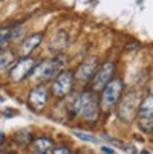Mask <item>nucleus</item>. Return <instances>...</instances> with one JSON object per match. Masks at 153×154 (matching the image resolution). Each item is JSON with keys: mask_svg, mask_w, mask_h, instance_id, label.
Returning <instances> with one entry per match:
<instances>
[{"mask_svg": "<svg viewBox=\"0 0 153 154\" xmlns=\"http://www.w3.org/2000/svg\"><path fill=\"white\" fill-rule=\"evenodd\" d=\"M64 66H66V61H64L63 57L49 58V60L41 61L40 64H35V67L32 69L29 76H32L38 81H49V79L57 78L61 73Z\"/></svg>", "mask_w": 153, "mask_h": 154, "instance_id": "1", "label": "nucleus"}, {"mask_svg": "<svg viewBox=\"0 0 153 154\" xmlns=\"http://www.w3.org/2000/svg\"><path fill=\"white\" fill-rule=\"evenodd\" d=\"M101 92H103V95H101V101H100V108L103 112H110L121 99V95L124 92V81L121 78H115Z\"/></svg>", "mask_w": 153, "mask_h": 154, "instance_id": "2", "label": "nucleus"}, {"mask_svg": "<svg viewBox=\"0 0 153 154\" xmlns=\"http://www.w3.org/2000/svg\"><path fill=\"white\" fill-rule=\"evenodd\" d=\"M75 113H78L81 118L87 121H94L98 116V102L92 92H83L77 99L74 105Z\"/></svg>", "mask_w": 153, "mask_h": 154, "instance_id": "3", "label": "nucleus"}, {"mask_svg": "<svg viewBox=\"0 0 153 154\" xmlns=\"http://www.w3.org/2000/svg\"><path fill=\"white\" fill-rule=\"evenodd\" d=\"M138 125L141 128L142 133L151 134V128H153V99L151 95L144 98V101L138 107Z\"/></svg>", "mask_w": 153, "mask_h": 154, "instance_id": "4", "label": "nucleus"}, {"mask_svg": "<svg viewBox=\"0 0 153 154\" xmlns=\"http://www.w3.org/2000/svg\"><path fill=\"white\" fill-rule=\"evenodd\" d=\"M118 104H120V107H118V115H120V118H121L124 122H132V121L136 118L138 107H139V99H138L136 92L127 93Z\"/></svg>", "mask_w": 153, "mask_h": 154, "instance_id": "5", "label": "nucleus"}, {"mask_svg": "<svg viewBox=\"0 0 153 154\" xmlns=\"http://www.w3.org/2000/svg\"><path fill=\"white\" fill-rule=\"evenodd\" d=\"M113 75H115V64L112 61H106L103 63L100 67L97 69L94 78H92V87L94 90L100 92L103 90L104 87L113 79Z\"/></svg>", "mask_w": 153, "mask_h": 154, "instance_id": "6", "label": "nucleus"}, {"mask_svg": "<svg viewBox=\"0 0 153 154\" xmlns=\"http://www.w3.org/2000/svg\"><path fill=\"white\" fill-rule=\"evenodd\" d=\"M35 67V60H32L31 57H21L20 60H17L14 63V66L9 70V78L15 82L23 81L25 78H28L32 72V69Z\"/></svg>", "mask_w": 153, "mask_h": 154, "instance_id": "7", "label": "nucleus"}, {"mask_svg": "<svg viewBox=\"0 0 153 154\" xmlns=\"http://www.w3.org/2000/svg\"><path fill=\"white\" fill-rule=\"evenodd\" d=\"M72 82H74V75H72V72L64 70V72H61V73L55 78L51 90H52V93H54L57 98H64V96H66V95L72 90Z\"/></svg>", "mask_w": 153, "mask_h": 154, "instance_id": "8", "label": "nucleus"}, {"mask_svg": "<svg viewBox=\"0 0 153 154\" xmlns=\"http://www.w3.org/2000/svg\"><path fill=\"white\" fill-rule=\"evenodd\" d=\"M48 98H49V90L45 85H38V87H35V89H32L29 96H28L31 107L34 110H37V112H40V110H43L46 107Z\"/></svg>", "mask_w": 153, "mask_h": 154, "instance_id": "9", "label": "nucleus"}, {"mask_svg": "<svg viewBox=\"0 0 153 154\" xmlns=\"http://www.w3.org/2000/svg\"><path fill=\"white\" fill-rule=\"evenodd\" d=\"M43 40V35L41 34H32L29 37H26L23 41H21V45H20V55L21 57H29L38 46H40V43Z\"/></svg>", "mask_w": 153, "mask_h": 154, "instance_id": "10", "label": "nucleus"}, {"mask_svg": "<svg viewBox=\"0 0 153 154\" xmlns=\"http://www.w3.org/2000/svg\"><path fill=\"white\" fill-rule=\"evenodd\" d=\"M98 69V66H97V61L95 60H89V61H84L80 67L77 69L75 72V78L78 81H89L94 78L95 72Z\"/></svg>", "mask_w": 153, "mask_h": 154, "instance_id": "11", "label": "nucleus"}, {"mask_svg": "<svg viewBox=\"0 0 153 154\" xmlns=\"http://www.w3.org/2000/svg\"><path fill=\"white\" fill-rule=\"evenodd\" d=\"M34 148L37 152H49L54 148V142L51 137H37L34 140Z\"/></svg>", "mask_w": 153, "mask_h": 154, "instance_id": "12", "label": "nucleus"}, {"mask_svg": "<svg viewBox=\"0 0 153 154\" xmlns=\"http://www.w3.org/2000/svg\"><path fill=\"white\" fill-rule=\"evenodd\" d=\"M12 63H15V54L12 51L0 52V72L6 70L8 67H11Z\"/></svg>", "mask_w": 153, "mask_h": 154, "instance_id": "13", "label": "nucleus"}, {"mask_svg": "<svg viewBox=\"0 0 153 154\" xmlns=\"http://www.w3.org/2000/svg\"><path fill=\"white\" fill-rule=\"evenodd\" d=\"M72 134L77 136V137L81 139V140L91 142V143H98V142H100L95 136H92V134H89V133H84V131H80V130H72Z\"/></svg>", "mask_w": 153, "mask_h": 154, "instance_id": "14", "label": "nucleus"}, {"mask_svg": "<svg viewBox=\"0 0 153 154\" xmlns=\"http://www.w3.org/2000/svg\"><path fill=\"white\" fill-rule=\"evenodd\" d=\"M52 154H71V149L64 145H58V146H54L52 149Z\"/></svg>", "mask_w": 153, "mask_h": 154, "instance_id": "15", "label": "nucleus"}, {"mask_svg": "<svg viewBox=\"0 0 153 154\" xmlns=\"http://www.w3.org/2000/svg\"><path fill=\"white\" fill-rule=\"evenodd\" d=\"M3 140H5V134L2 133V131H0V143H2Z\"/></svg>", "mask_w": 153, "mask_h": 154, "instance_id": "16", "label": "nucleus"}, {"mask_svg": "<svg viewBox=\"0 0 153 154\" xmlns=\"http://www.w3.org/2000/svg\"><path fill=\"white\" fill-rule=\"evenodd\" d=\"M141 154H151V152H150V151H147V149H142V151H141Z\"/></svg>", "mask_w": 153, "mask_h": 154, "instance_id": "17", "label": "nucleus"}, {"mask_svg": "<svg viewBox=\"0 0 153 154\" xmlns=\"http://www.w3.org/2000/svg\"><path fill=\"white\" fill-rule=\"evenodd\" d=\"M37 154H48V152H37Z\"/></svg>", "mask_w": 153, "mask_h": 154, "instance_id": "18", "label": "nucleus"}, {"mask_svg": "<svg viewBox=\"0 0 153 154\" xmlns=\"http://www.w3.org/2000/svg\"><path fill=\"white\" fill-rule=\"evenodd\" d=\"M0 154H3V152H0Z\"/></svg>", "mask_w": 153, "mask_h": 154, "instance_id": "19", "label": "nucleus"}]
</instances>
